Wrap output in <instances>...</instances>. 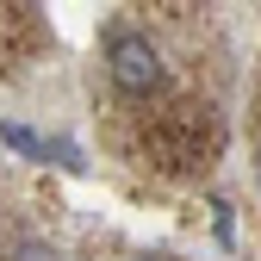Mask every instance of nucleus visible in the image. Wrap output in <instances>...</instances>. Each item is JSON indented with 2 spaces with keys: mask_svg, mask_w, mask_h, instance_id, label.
<instances>
[{
  "mask_svg": "<svg viewBox=\"0 0 261 261\" xmlns=\"http://www.w3.org/2000/svg\"><path fill=\"white\" fill-rule=\"evenodd\" d=\"M106 75H112V87L118 93H130V100H149V93L162 87V50L149 44V31H130V25H118L112 38H106Z\"/></svg>",
  "mask_w": 261,
  "mask_h": 261,
  "instance_id": "1",
  "label": "nucleus"
},
{
  "mask_svg": "<svg viewBox=\"0 0 261 261\" xmlns=\"http://www.w3.org/2000/svg\"><path fill=\"white\" fill-rule=\"evenodd\" d=\"M13 261H62V255H56L50 243H19V249H13Z\"/></svg>",
  "mask_w": 261,
  "mask_h": 261,
  "instance_id": "2",
  "label": "nucleus"
}]
</instances>
